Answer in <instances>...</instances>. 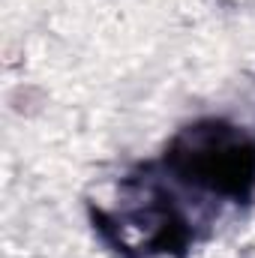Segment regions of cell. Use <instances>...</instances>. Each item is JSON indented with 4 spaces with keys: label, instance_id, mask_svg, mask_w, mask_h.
Instances as JSON below:
<instances>
[{
    "label": "cell",
    "instance_id": "cell-1",
    "mask_svg": "<svg viewBox=\"0 0 255 258\" xmlns=\"http://www.w3.org/2000/svg\"><path fill=\"white\" fill-rule=\"evenodd\" d=\"M165 165L192 186L243 201L255 189V138L216 120L195 123L174 138Z\"/></svg>",
    "mask_w": 255,
    "mask_h": 258
}]
</instances>
